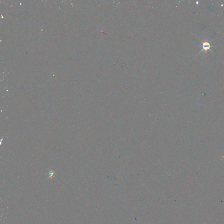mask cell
I'll list each match as a JSON object with an SVG mask.
<instances>
[{
  "label": "cell",
  "instance_id": "cell-1",
  "mask_svg": "<svg viewBox=\"0 0 224 224\" xmlns=\"http://www.w3.org/2000/svg\"><path fill=\"white\" fill-rule=\"evenodd\" d=\"M200 40L202 42V50L200 51L199 54H200V53H201V52H202L203 51H205V52L206 53V52H207V51L208 50H210V51H211L210 50V49L211 47H213L214 46H211L210 45V42L208 41L207 40H206L204 41H202L201 40Z\"/></svg>",
  "mask_w": 224,
  "mask_h": 224
}]
</instances>
